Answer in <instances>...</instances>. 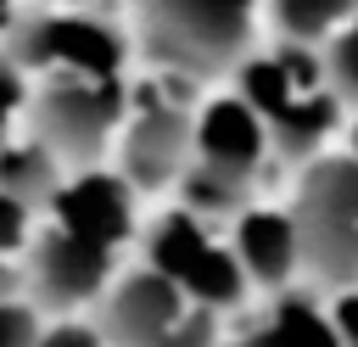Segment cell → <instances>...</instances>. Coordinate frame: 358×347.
Returning a JSON list of instances; mask_svg holds the SVG:
<instances>
[{
  "label": "cell",
  "instance_id": "1",
  "mask_svg": "<svg viewBox=\"0 0 358 347\" xmlns=\"http://www.w3.org/2000/svg\"><path fill=\"white\" fill-rule=\"evenodd\" d=\"M263 11L257 6H224V0H185V6H134V50L162 78H224L252 62V34Z\"/></svg>",
  "mask_w": 358,
  "mask_h": 347
},
{
  "label": "cell",
  "instance_id": "2",
  "mask_svg": "<svg viewBox=\"0 0 358 347\" xmlns=\"http://www.w3.org/2000/svg\"><path fill=\"white\" fill-rule=\"evenodd\" d=\"M134 101L123 90V78H78V73H45V84L28 101V134L56 151L62 162H73L78 174H90L101 162V151L123 134Z\"/></svg>",
  "mask_w": 358,
  "mask_h": 347
},
{
  "label": "cell",
  "instance_id": "3",
  "mask_svg": "<svg viewBox=\"0 0 358 347\" xmlns=\"http://www.w3.org/2000/svg\"><path fill=\"white\" fill-rule=\"evenodd\" d=\"M134 50V28H117L106 11H22L6 56L22 73H78V78H123Z\"/></svg>",
  "mask_w": 358,
  "mask_h": 347
},
{
  "label": "cell",
  "instance_id": "4",
  "mask_svg": "<svg viewBox=\"0 0 358 347\" xmlns=\"http://www.w3.org/2000/svg\"><path fill=\"white\" fill-rule=\"evenodd\" d=\"M145 263L157 274H168L190 302L213 308V313H229L246 302V269L235 257L229 241H218L201 218H190L185 207H168L151 229H145Z\"/></svg>",
  "mask_w": 358,
  "mask_h": 347
},
{
  "label": "cell",
  "instance_id": "5",
  "mask_svg": "<svg viewBox=\"0 0 358 347\" xmlns=\"http://www.w3.org/2000/svg\"><path fill=\"white\" fill-rule=\"evenodd\" d=\"M196 162V118L179 106V78H162L134 101L117 134V174L134 190H168Z\"/></svg>",
  "mask_w": 358,
  "mask_h": 347
},
{
  "label": "cell",
  "instance_id": "6",
  "mask_svg": "<svg viewBox=\"0 0 358 347\" xmlns=\"http://www.w3.org/2000/svg\"><path fill=\"white\" fill-rule=\"evenodd\" d=\"M22 274H28L34 308L67 319L73 308H90V302L101 308V297L112 291V252L73 235V229H62V224H45L34 235V246H28Z\"/></svg>",
  "mask_w": 358,
  "mask_h": 347
},
{
  "label": "cell",
  "instance_id": "7",
  "mask_svg": "<svg viewBox=\"0 0 358 347\" xmlns=\"http://www.w3.org/2000/svg\"><path fill=\"white\" fill-rule=\"evenodd\" d=\"M185 313H190V297L168 274L140 263V269L112 280V291L95 308V325L112 347H168V336L179 330Z\"/></svg>",
  "mask_w": 358,
  "mask_h": 347
},
{
  "label": "cell",
  "instance_id": "8",
  "mask_svg": "<svg viewBox=\"0 0 358 347\" xmlns=\"http://www.w3.org/2000/svg\"><path fill=\"white\" fill-rule=\"evenodd\" d=\"M50 224L117 252L129 235H134V185L123 174H106V168H90V174H73L62 201L50 207Z\"/></svg>",
  "mask_w": 358,
  "mask_h": 347
},
{
  "label": "cell",
  "instance_id": "9",
  "mask_svg": "<svg viewBox=\"0 0 358 347\" xmlns=\"http://www.w3.org/2000/svg\"><path fill=\"white\" fill-rule=\"evenodd\" d=\"M268 123L229 90V95H213L201 112H196V162H213V168H229V174H252L263 179V157H268Z\"/></svg>",
  "mask_w": 358,
  "mask_h": 347
},
{
  "label": "cell",
  "instance_id": "10",
  "mask_svg": "<svg viewBox=\"0 0 358 347\" xmlns=\"http://www.w3.org/2000/svg\"><path fill=\"white\" fill-rule=\"evenodd\" d=\"M229 246H235V257H241V269H246L252 285H263V291H274V297L291 291V280H296V269H302V241H296V218H291V213H280V207H252L246 218H235Z\"/></svg>",
  "mask_w": 358,
  "mask_h": 347
},
{
  "label": "cell",
  "instance_id": "11",
  "mask_svg": "<svg viewBox=\"0 0 358 347\" xmlns=\"http://www.w3.org/2000/svg\"><path fill=\"white\" fill-rule=\"evenodd\" d=\"M67 190V162L56 151H45L34 134L28 140H6L0 151V196H11L28 213H50Z\"/></svg>",
  "mask_w": 358,
  "mask_h": 347
},
{
  "label": "cell",
  "instance_id": "12",
  "mask_svg": "<svg viewBox=\"0 0 358 347\" xmlns=\"http://www.w3.org/2000/svg\"><path fill=\"white\" fill-rule=\"evenodd\" d=\"M336 118H341L336 90L296 95L285 112H274V118H268V146H274V157H280V162H302V168H308V162H319V146L330 140Z\"/></svg>",
  "mask_w": 358,
  "mask_h": 347
},
{
  "label": "cell",
  "instance_id": "13",
  "mask_svg": "<svg viewBox=\"0 0 358 347\" xmlns=\"http://www.w3.org/2000/svg\"><path fill=\"white\" fill-rule=\"evenodd\" d=\"M291 213L358 224V157H352V151H336V157L308 162V168L296 174V201H291Z\"/></svg>",
  "mask_w": 358,
  "mask_h": 347
},
{
  "label": "cell",
  "instance_id": "14",
  "mask_svg": "<svg viewBox=\"0 0 358 347\" xmlns=\"http://www.w3.org/2000/svg\"><path fill=\"white\" fill-rule=\"evenodd\" d=\"M257 185L252 174H229V168H213V162H190V174L179 179V207L190 218H246L257 207Z\"/></svg>",
  "mask_w": 358,
  "mask_h": 347
},
{
  "label": "cell",
  "instance_id": "15",
  "mask_svg": "<svg viewBox=\"0 0 358 347\" xmlns=\"http://www.w3.org/2000/svg\"><path fill=\"white\" fill-rule=\"evenodd\" d=\"M352 17H358V6H347V0H280L263 11V22H274L280 45H308V50H330Z\"/></svg>",
  "mask_w": 358,
  "mask_h": 347
},
{
  "label": "cell",
  "instance_id": "16",
  "mask_svg": "<svg viewBox=\"0 0 358 347\" xmlns=\"http://www.w3.org/2000/svg\"><path fill=\"white\" fill-rule=\"evenodd\" d=\"M263 319L280 347H341V330H336L330 308L313 302V291H280Z\"/></svg>",
  "mask_w": 358,
  "mask_h": 347
},
{
  "label": "cell",
  "instance_id": "17",
  "mask_svg": "<svg viewBox=\"0 0 358 347\" xmlns=\"http://www.w3.org/2000/svg\"><path fill=\"white\" fill-rule=\"evenodd\" d=\"M324 62H330V90H336V101H341V106H358V17L341 28V39L324 50Z\"/></svg>",
  "mask_w": 358,
  "mask_h": 347
},
{
  "label": "cell",
  "instance_id": "18",
  "mask_svg": "<svg viewBox=\"0 0 358 347\" xmlns=\"http://www.w3.org/2000/svg\"><path fill=\"white\" fill-rule=\"evenodd\" d=\"M45 330L34 302H0V347H45Z\"/></svg>",
  "mask_w": 358,
  "mask_h": 347
},
{
  "label": "cell",
  "instance_id": "19",
  "mask_svg": "<svg viewBox=\"0 0 358 347\" xmlns=\"http://www.w3.org/2000/svg\"><path fill=\"white\" fill-rule=\"evenodd\" d=\"M224 341H229V336H224L218 313L201 308V302H190V313L179 319V330L168 336V347H224Z\"/></svg>",
  "mask_w": 358,
  "mask_h": 347
},
{
  "label": "cell",
  "instance_id": "20",
  "mask_svg": "<svg viewBox=\"0 0 358 347\" xmlns=\"http://www.w3.org/2000/svg\"><path fill=\"white\" fill-rule=\"evenodd\" d=\"M34 235H39V229H34V213L17 207L11 196H0V257H17L22 246H34ZM22 257H28V252H22Z\"/></svg>",
  "mask_w": 358,
  "mask_h": 347
},
{
  "label": "cell",
  "instance_id": "21",
  "mask_svg": "<svg viewBox=\"0 0 358 347\" xmlns=\"http://www.w3.org/2000/svg\"><path fill=\"white\" fill-rule=\"evenodd\" d=\"M45 347H112L95 319H56L45 330Z\"/></svg>",
  "mask_w": 358,
  "mask_h": 347
},
{
  "label": "cell",
  "instance_id": "22",
  "mask_svg": "<svg viewBox=\"0 0 358 347\" xmlns=\"http://www.w3.org/2000/svg\"><path fill=\"white\" fill-rule=\"evenodd\" d=\"M28 101H34V90L22 84V67H17V62L0 50V123H6L17 106H28Z\"/></svg>",
  "mask_w": 358,
  "mask_h": 347
},
{
  "label": "cell",
  "instance_id": "23",
  "mask_svg": "<svg viewBox=\"0 0 358 347\" xmlns=\"http://www.w3.org/2000/svg\"><path fill=\"white\" fill-rule=\"evenodd\" d=\"M330 319H336V330H341V347H358V291L336 297V302H330Z\"/></svg>",
  "mask_w": 358,
  "mask_h": 347
},
{
  "label": "cell",
  "instance_id": "24",
  "mask_svg": "<svg viewBox=\"0 0 358 347\" xmlns=\"http://www.w3.org/2000/svg\"><path fill=\"white\" fill-rule=\"evenodd\" d=\"M224 347H280V341H274V330H268V319H257V325H246L241 336H229Z\"/></svg>",
  "mask_w": 358,
  "mask_h": 347
},
{
  "label": "cell",
  "instance_id": "25",
  "mask_svg": "<svg viewBox=\"0 0 358 347\" xmlns=\"http://www.w3.org/2000/svg\"><path fill=\"white\" fill-rule=\"evenodd\" d=\"M28 285V274L11 263V257H0V302H17V291Z\"/></svg>",
  "mask_w": 358,
  "mask_h": 347
},
{
  "label": "cell",
  "instance_id": "26",
  "mask_svg": "<svg viewBox=\"0 0 358 347\" xmlns=\"http://www.w3.org/2000/svg\"><path fill=\"white\" fill-rule=\"evenodd\" d=\"M17 17H22V11H11V6H0V50H6V39H11V28H17Z\"/></svg>",
  "mask_w": 358,
  "mask_h": 347
},
{
  "label": "cell",
  "instance_id": "27",
  "mask_svg": "<svg viewBox=\"0 0 358 347\" xmlns=\"http://www.w3.org/2000/svg\"><path fill=\"white\" fill-rule=\"evenodd\" d=\"M352 157H358V123H352Z\"/></svg>",
  "mask_w": 358,
  "mask_h": 347
},
{
  "label": "cell",
  "instance_id": "28",
  "mask_svg": "<svg viewBox=\"0 0 358 347\" xmlns=\"http://www.w3.org/2000/svg\"><path fill=\"white\" fill-rule=\"evenodd\" d=\"M0 151H6V123H0Z\"/></svg>",
  "mask_w": 358,
  "mask_h": 347
}]
</instances>
